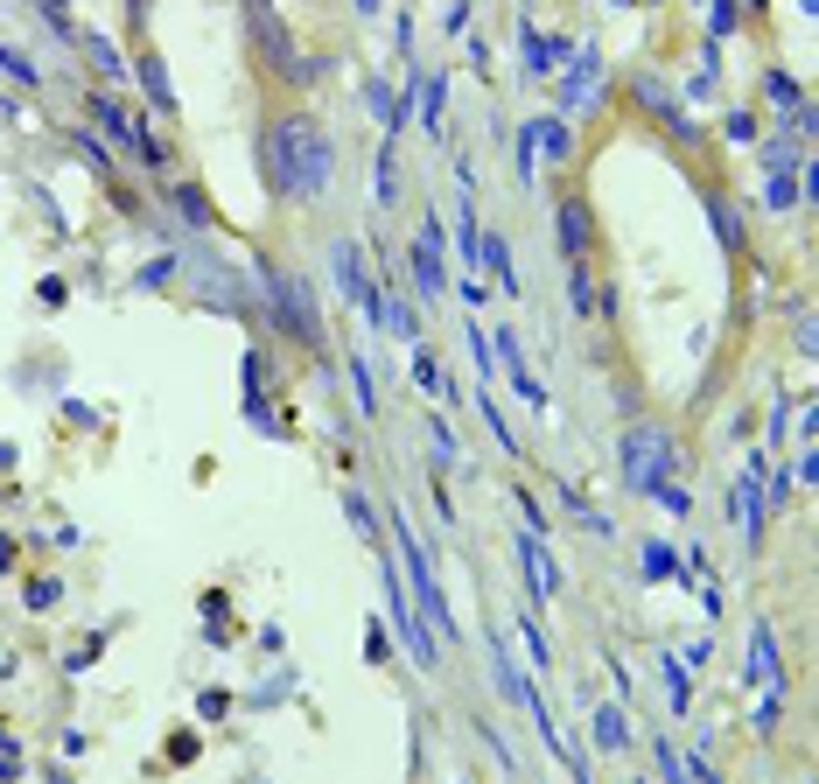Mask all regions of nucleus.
I'll use <instances>...</instances> for the list:
<instances>
[{"label":"nucleus","mask_w":819,"mask_h":784,"mask_svg":"<svg viewBox=\"0 0 819 784\" xmlns=\"http://www.w3.org/2000/svg\"><path fill=\"white\" fill-rule=\"evenodd\" d=\"M554 224H561V253H567V260H588V253H596V210H588V197H561Z\"/></svg>","instance_id":"obj_8"},{"label":"nucleus","mask_w":819,"mask_h":784,"mask_svg":"<svg viewBox=\"0 0 819 784\" xmlns=\"http://www.w3.org/2000/svg\"><path fill=\"white\" fill-rule=\"evenodd\" d=\"M351 8H357V14H378V0H351Z\"/></svg>","instance_id":"obj_37"},{"label":"nucleus","mask_w":819,"mask_h":784,"mask_svg":"<svg viewBox=\"0 0 819 784\" xmlns=\"http://www.w3.org/2000/svg\"><path fill=\"white\" fill-rule=\"evenodd\" d=\"M490 336H498V357H505V378H511V393H519L532 413H546V386H540V378H532L525 351H519V336H511V330H490Z\"/></svg>","instance_id":"obj_10"},{"label":"nucleus","mask_w":819,"mask_h":784,"mask_svg":"<svg viewBox=\"0 0 819 784\" xmlns=\"http://www.w3.org/2000/svg\"><path fill=\"white\" fill-rule=\"evenodd\" d=\"M519 561H525V588H532V609H540L546 596L561 588V567L546 561V546H540V532H519Z\"/></svg>","instance_id":"obj_11"},{"label":"nucleus","mask_w":819,"mask_h":784,"mask_svg":"<svg viewBox=\"0 0 819 784\" xmlns=\"http://www.w3.org/2000/svg\"><path fill=\"white\" fill-rule=\"evenodd\" d=\"M658 673H665V700H673V715H687V700H694L687 665H679V659H658Z\"/></svg>","instance_id":"obj_22"},{"label":"nucleus","mask_w":819,"mask_h":784,"mask_svg":"<svg viewBox=\"0 0 819 784\" xmlns=\"http://www.w3.org/2000/svg\"><path fill=\"white\" fill-rule=\"evenodd\" d=\"M344 519H351V526L378 546V519H372V497H365V490H344Z\"/></svg>","instance_id":"obj_26"},{"label":"nucleus","mask_w":819,"mask_h":784,"mask_svg":"<svg viewBox=\"0 0 819 784\" xmlns=\"http://www.w3.org/2000/svg\"><path fill=\"white\" fill-rule=\"evenodd\" d=\"M168 203H176L182 218H189V232H218V203L203 197L197 183H176V189H168Z\"/></svg>","instance_id":"obj_14"},{"label":"nucleus","mask_w":819,"mask_h":784,"mask_svg":"<svg viewBox=\"0 0 819 784\" xmlns=\"http://www.w3.org/2000/svg\"><path fill=\"white\" fill-rule=\"evenodd\" d=\"M413 378H421V393H434V399H449V378H442V365L413 343Z\"/></svg>","instance_id":"obj_27"},{"label":"nucleus","mask_w":819,"mask_h":784,"mask_svg":"<svg viewBox=\"0 0 819 784\" xmlns=\"http://www.w3.org/2000/svg\"><path fill=\"white\" fill-rule=\"evenodd\" d=\"M532 147H546V162H567V155H575V133H567L561 112H546V120L532 126Z\"/></svg>","instance_id":"obj_17"},{"label":"nucleus","mask_w":819,"mask_h":784,"mask_svg":"<svg viewBox=\"0 0 819 784\" xmlns=\"http://www.w3.org/2000/svg\"><path fill=\"white\" fill-rule=\"evenodd\" d=\"M133 78H141V91H147V106H155L162 112V120H176V85H168V64H162V49L155 43H141V49H133Z\"/></svg>","instance_id":"obj_7"},{"label":"nucleus","mask_w":819,"mask_h":784,"mask_svg":"<svg viewBox=\"0 0 819 784\" xmlns=\"http://www.w3.org/2000/svg\"><path fill=\"white\" fill-rule=\"evenodd\" d=\"M442 218H428L421 224V245H413V295L421 301H442V288H449V266H442Z\"/></svg>","instance_id":"obj_6"},{"label":"nucleus","mask_w":819,"mask_h":784,"mask_svg":"<svg viewBox=\"0 0 819 784\" xmlns=\"http://www.w3.org/2000/svg\"><path fill=\"white\" fill-rule=\"evenodd\" d=\"M0 70H8V78H14V85H29V91H43V70H35V64H29V56H22V49H0Z\"/></svg>","instance_id":"obj_28"},{"label":"nucleus","mask_w":819,"mask_h":784,"mask_svg":"<svg viewBox=\"0 0 819 784\" xmlns=\"http://www.w3.org/2000/svg\"><path fill=\"white\" fill-rule=\"evenodd\" d=\"M8 567H14V540H8V532H0V575H8Z\"/></svg>","instance_id":"obj_35"},{"label":"nucleus","mask_w":819,"mask_h":784,"mask_svg":"<svg viewBox=\"0 0 819 784\" xmlns=\"http://www.w3.org/2000/svg\"><path fill=\"white\" fill-rule=\"evenodd\" d=\"M259 183L280 203H316L336 183V141L309 106H280L259 133Z\"/></svg>","instance_id":"obj_1"},{"label":"nucleus","mask_w":819,"mask_h":784,"mask_svg":"<svg viewBox=\"0 0 819 784\" xmlns=\"http://www.w3.org/2000/svg\"><path fill=\"white\" fill-rule=\"evenodd\" d=\"M708 224L721 232V245H729V253H742V210H735L729 197H715V189H708Z\"/></svg>","instance_id":"obj_18"},{"label":"nucleus","mask_w":819,"mask_h":784,"mask_svg":"<svg viewBox=\"0 0 819 784\" xmlns=\"http://www.w3.org/2000/svg\"><path fill=\"white\" fill-rule=\"evenodd\" d=\"M617 470H623V484L652 497L658 484H673V470H679V442H673V428H658V420H638V428H623V442H617Z\"/></svg>","instance_id":"obj_4"},{"label":"nucleus","mask_w":819,"mask_h":784,"mask_svg":"<svg viewBox=\"0 0 819 784\" xmlns=\"http://www.w3.org/2000/svg\"><path fill=\"white\" fill-rule=\"evenodd\" d=\"M792 168H798V162H792ZM792 168H764V203H771V210L798 203V183H792Z\"/></svg>","instance_id":"obj_23"},{"label":"nucleus","mask_w":819,"mask_h":784,"mask_svg":"<svg viewBox=\"0 0 819 784\" xmlns=\"http://www.w3.org/2000/svg\"><path fill=\"white\" fill-rule=\"evenodd\" d=\"M729 141H756V112H729Z\"/></svg>","instance_id":"obj_34"},{"label":"nucleus","mask_w":819,"mask_h":784,"mask_svg":"<svg viewBox=\"0 0 819 784\" xmlns=\"http://www.w3.org/2000/svg\"><path fill=\"white\" fill-rule=\"evenodd\" d=\"M428 434H434V470H449V463H455V434L442 428V420H434V428H428Z\"/></svg>","instance_id":"obj_32"},{"label":"nucleus","mask_w":819,"mask_h":784,"mask_svg":"<svg viewBox=\"0 0 819 784\" xmlns=\"http://www.w3.org/2000/svg\"><path fill=\"white\" fill-rule=\"evenodd\" d=\"M735 519H742V540H764V455H750V470H742V484H735Z\"/></svg>","instance_id":"obj_9"},{"label":"nucleus","mask_w":819,"mask_h":784,"mask_svg":"<svg viewBox=\"0 0 819 784\" xmlns=\"http://www.w3.org/2000/svg\"><path fill=\"white\" fill-rule=\"evenodd\" d=\"M259 295H266V322H274L288 343H301L309 357L330 351V330H322V309H316V288L301 274H288V266L259 260Z\"/></svg>","instance_id":"obj_2"},{"label":"nucleus","mask_w":819,"mask_h":784,"mask_svg":"<svg viewBox=\"0 0 819 784\" xmlns=\"http://www.w3.org/2000/svg\"><path fill=\"white\" fill-rule=\"evenodd\" d=\"M588 729H596V750H602V757L631 750V729H623V707H602V700H596V715H588Z\"/></svg>","instance_id":"obj_16"},{"label":"nucleus","mask_w":819,"mask_h":784,"mask_svg":"<svg viewBox=\"0 0 819 784\" xmlns=\"http://www.w3.org/2000/svg\"><path fill=\"white\" fill-rule=\"evenodd\" d=\"M365 659H372V665H386V659H392V638H386V623H378V617L365 623Z\"/></svg>","instance_id":"obj_30"},{"label":"nucleus","mask_w":819,"mask_h":784,"mask_svg":"<svg viewBox=\"0 0 819 784\" xmlns=\"http://www.w3.org/2000/svg\"><path fill=\"white\" fill-rule=\"evenodd\" d=\"M567 301H575V316H596V274H588V260H567Z\"/></svg>","instance_id":"obj_20"},{"label":"nucleus","mask_w":819,"mask_h":784,"mask_svg":"<svg viewBox=\"0 0 819 784\" xmlns=\"http://www.w3.org/2000/svg\"><path fill=\"white\" fill-rule=\"evenodd\" d=\"M22 596H29V609H49L56 596H64V582H56V575H35V582L22 588Z\"/></svg>","instance_id":"obj_29"},{"label":"nucleus","mask_w":819,"mask_h":784,"mask_svg":"<svg viewBox=\"0 0 819 784\" xmlns=\"http://www.w3.org/2000/svg\"><path fill=\"white\" fill-rule=\"evenodd\" d=\"M392 168H399V162H392V141H386V147H378V168H372V197H378V210L399 203V176H392Z\"/></svg>","instance_id":"obj_21"},{"label":"nucleus","mask_w":819,"mask_h":784,"mask_svg":"<svg viewBox=\"0 0 819 784\" xmlns=\"http://www.w3.org/2000/svg\"><path fill=\"white\" fill-rule=\"evenodd\" d=\"M617 8H631V0H617Z\"/></svg>","instance_id":"obj_41"},{"label":"nucleus","mask_w":819,"mask_h":784,"mask_svg":"<svg viewBox=\"0 0 819 784\" xmlns=\"http://www.w3.org/2000/svg\"><path fill=\"white\" fill-rule=\"evenodd\" d=\"M652 497H658V505H665V511H673V519H687V511H694V497H687V490H679V484H658Z\"/></svg>","instance_id":"obj_31"},{"label":"nucleus","mask_w":819,"mask_h":784,"mask_svg":"<svg viewBox=\"0 0 819 784\" xmlns=\"http://www.w3.org/2000/svg\"><path fill=\"white\" fill-rule=\"evenodd\" d=\"M126 14H133V22H147V0H126Z\"/></svg>","instance_id":"obj_36"},{"label":"nucleus","mask_w":819,"mask_h":784,"mask_svg":"<svg viewBox=\"0 0 819 784\" xmlns=\"http://www.w3.org/2000/svg\"><path fill=\"white\" fill-rule=\"evenodd\" d=\"M750 686H771V694H785V673H777V638H771V623H756L750 630V673H742Z\"/></svg>","instance_id":"obj_13"},{"label":"nucleus","mask_w":819,"mask_h":784,"mask_svg":"<svg viewBox=\"0 0 819 784\" xmlns=\"http://www.w3.org/2000/svg\"><path fill=\"white\" fill-rule=\"evenodd\" d=\"M644 582H679V553L673 546H644Z\"/></svg>","instance_id":"obj_24"},{"label":"nucleus","mask_w":819,"mask_h":784,"mask_svg":"<svg viewBox=\"0 0 819 784\" xmlns=\"http://www.w3.org/2000/svg\"><path fill=\"white\" fill-rule=\"evenodd\" d=\"M0 680H8V652H0Z\"/></svg>","instance_id":"obj_39"},{"label":"nucleus","mask_w":819,"mask_h":784,"mask_svg":"<svg viewBox=\"0 0 819 784\" xmlns=\"http://www.w3.org/2000/svg\"><path fill=\"white\" fill-rule=\"evenodd\" d=\"M253 14V43H259V64L274 70L280 85H316L322 70H330V56H316V49H301L295 43V29H288V14L266 0V8H245Z\"/></svg>","instance_id":"obj_3"},{"label":"nucleus","mask_w":819,"mask_h":784,"mask_svg":"<svg viewBox=\"0 0 819 784\" xmlns=\"http://www.w3.org/2000/svg\"><path fill=\"white\" fill-rule=\"evenodd\" d=\"M708 29H715V43H721V35H729V29H735V0H715V14H708Z\"/></svg>","instance_id":"obj_33"},{"label":"nucleus","mask_w":819,"mask_h":784,"mask_svg":"<svg viewBox=\"0 0 819 784\" xmlns=\"http://www.w3.org/2000/svg\"><path fill=\"white\" fill-rule=\"evenodd\" d=\"M351 393H357V413H378V386H372V365H365V357H351Z\"/></svg>","instance_id":"obj_25"},{"label":"nucleus","mask_w":819,"mask_h":784,"mask_svg":"<svg viewBox=\"0 0 819 784\" xmlns=\"http://www.w3.org/2000/svg\"><path fill=\"white\" fill-rule=\"evenodd\" d=\"M476 266H490V274H498V288H511V295L525 288V280H519V266H511V245H505L498 232H490V239H476Z\"/></svg>","instance_id":"obj_15"},{"label":"nucleus","mask_w":819,"mask_h":784,"mask_svg":"<svg viewBox=\"0 0 819 784\" xmlns=\"http://www.w3.org/2000/svg\"><path fill=\"white\" fill-rule=\"evenodd\" d=\"M8 463H14V449H8V442H0V470H8Z\"/></svg>","instance_id":"obj_38"},{"label":"nucleus","mask_w":819,"mask_h":784,"mask_svg":"<svg viewBox=\"0 0 819 784\" xmlns=\"http://www.w3.org/2000/svg\"><path fill=\"white\" fill-rule=\"evenodd\" d=\"M602 91H609V64H602L596 43H582L561 70V120H596Z\"/></svg>","instance_id":"obj_5"},{"label":"nucleus","mask_w":819,"mask_h":784,"mask_svg":"<svg viewBox=\"0 0 819 784\" xmlns=\"http://www.w3.org/2000/svg\"><path fill=\"white\" fill-rule=\"evenodd\" d=\"M413 99H421V126L442 133V106H449V78H442V70H434V78H421V91H413Z\"/></svg>","instance_id":"obj_19"},{"label":"nucleus","mask_w":819,"mask_h":784,"mask_svg":"<svg viewBox=\"0 0 819 784\" xmlns=\"http://www.w3.org/2000/svg\"><path fill=\"white\" fill-rule=\"evenodd\" d=\"M245 8H266V0H245Z\"/></svg>","instance_id":"obj_40"},{"label":"nucleus","mask_w":819,"mask_h":784,"mask_svg":"<svg viewBox=\"0 0 819 784\" xmlns=\"http://www.w3.org/2000/svg\"><path fill=\"white\" fill-rule=\"evenodd\" d=\"M519 43H525V78H546L567 64V35H540L532 22H519Z\"/></svg>","instance_id":"obj_12"}]
</instances>
